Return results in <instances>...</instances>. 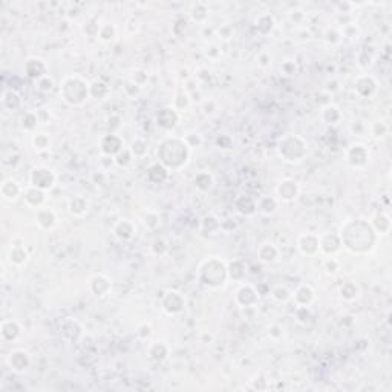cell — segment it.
Listing matches in <instances>:
<instances>
[{
	"label": "cell",
	"instance_id": "obj_1",
	"mask_svg": "<svg viewBox=\"0 0 392 392\" xmlns=\"http://www.w3.org/2000/svg\"><path fill=\"white\" fill-rule=\"evenodd\" d=\"M374 228L363 221H349L340 233L342 244H345V247L354 253H363L366 250H371V247L374 245Z\"/></svg>",
	"mask_w": 392,
	"mask_h": 392
},
{
	"label": "cell",
	"instance_id": "obj_2",
	"mask_svg": "<svg viewBox=\"0 0 392 392\" xmlns=\"http://www.w3.org/2000/svg\"><path fill=\"white\" fill-rule=\"evenodd\" d=\"M190 155V146L184 138H166L158 149L160 163L167 169L183 167Z\"/></svg>",
	"mask_w": 392,
	"mask_h": 392
},
{
	"label": "cell",
	"instance_id": "obj_3",
	"mask_svg": "<svg viewBox=\"0 0 392 392\" xmlns=\"http://www.w3.org/2000/svg\"><path fill=\"white\" fill-rule=\"evenodd\" d=\"M60 94L63 95V100L70 106L83 104L88 97L91 95V86L78 75L66 77L63 80V85L60 88Z\"/></svg>",
	"mask_w": 392,
	"mask_h": 392
},
{
	"label": "cell",
	"instance_id": "obj_4",
	"mask_svg": "<svg viewBox=\"0 0 392 392\" xmlns=\"http://www.w3.org/2000/svg\"><path fill=\"white\" fill-rule=\"evenodd\" d=\"M228 276V270L219 259H208L205 261L199 268V277L204 285L218 288L225 283V279Z\"/></svg>",
	"mask_w": 392,
	"mask_h": 392
},
{
	"label": "cell",
	"instance_id": "obj_5",
	"mask_svg": "<svg viewBox=\"0 0 392 392\" xmlns=\"http://www.w3.org/2000/svg\"><path fill=\"white\" fill-rule=\"evenodd\" d=\"M279 153L287 161H300L306 155V142L297 135H287L279 141Z\"/></svg>",
	"mask_w": 392,
	"mask_h": 392
},
{
	"label": "cell",
	"instance_id": "obj_6",
	"mask_svg": "<svg viewBox=\"0 0 392 392\" xmlns=\"http://www.w3.org/2000/svg\"><path fill=\"white\" fill-rule=\"evenodd\" d=\"M29 181H31V186L37 187V189H42L43 192L45 190H49L54 187L55 184V175L51 169H46V167H37L31 172L29 175Z\"/></svg>",
	"mask_w": 392,
	"mask_h": 392
},
{
	"label": "cell",
	"instance_id": "obj_7",
	"mask_svg": "<svg viewBox=\"0 0 392 392\" xmlns=\"http://www.w3.org/2000/svg\"><path fill=\"white\" fill-rule=\"evenodd\" d=\"M342 241L339 234H331L325 233L322 236H319V250H322L327 255H334L340 250Z\"/></svg>",
	"mask_w": 392,
	"mask_h": 392
},
{
	"label": "cell",
	"instance_id": "obj_8",
	"mask_svg": "<svg viewBox=\"0 0 392 392\" xmlns=\"http://www.w3.org/2000/svg\"><path fill=\"white\" fill-rule=\"evenodd\" d=\"M184 305H186V300L181 296V293H178V291L167 293L164 297V302H163V306L169 314H178L180 311H183Z\"/></svg>",
	"mask_w": 392,
	"mask_h": 392
},
{
	"label": "cell",
	"instance_id": "obj_9",
	"mask_svg": "<svg viewBox=\"0 0 392 392\" xmlns=\"http://www.w3.org/2000/svg\"><path fill=\"white\" fill-rule=\"evenodd\" d=\"M156 123H158V126L161 129H173L178 123V114H176V109L173 108H164L158 112V115H156Z\"/></svg>",
	"mask_w": 392,
	"mask_h": 392
},
{
	"label": "cell",
	"instance_id": "obj_10",
	"mask_svg": "<svg viewBox=\"0 0 392 392\" xmlns=\"http://www.w3.org/2000/svg\"><path fill=\"white\" fill-rule=\"evenodd\" d=\"M0 193H2V198L5 201H16L20 195H23L22 187L19 186V183L16 180H5L2 183V187H0Z\"/></svg>",
	"mask_w": 392,
	"mask_h": 392
},
{
	"label": "cell",
	"instance_id": "obj_11",
	"mask_svg": "<svg viewBox=\"0 0 392 392\" xmlns=\"http://www.w3.org/2000/svg\"><path fill=\"white\" fill-rule=\"evenodd\" d=\"M277 195L283 201H294L299 195V186L293 180H283L277 186Z\"/></svg>",
	"mask_w": 392,
	"mask_h": 392
},
{
	"label": "cell",
	"instance_id": "obj_12",
	"mask_svg": "<svg viewBox=\"0 0 392 392\" xmlns=\"http://www.w3.org/2000/svg\"><path fill=\"white\" fill-rule=\"evenodd\" d=\"M368 160V150L365 146L362 144H355L351 146V149L348 150V163L354 167H360L366 163Z\"/></svg>",
	"mask_w": 392,
	"mask_h": 392
},
{
	"label": "cell",
	"instance_id": "obj_13",
	"mask_svg": "<svg viewBox=\"0 0 392 392\" xmlns=\"http://www.w3.org/2000/svg\"><path fill=\"white\" fill-rule=\"evenodd\" d=\"M121 149H123V141L120 136L114 133H109L101 139V150L108 156H115Z\"/></svg>",
	"mask_w": 392,
	"mask_h": 392
},
{
	"label": "cell",
	"instance_id": "obj_14",
	"mask_svg": "<svg viewBox=\"0 0 392 392\" xmlns=\"http://www.w3.org/2000/svg\"><path fill=\"white\" fill-rule=\"evenodd\" d=\"M236 300L242 306H252L258 302V291L252 285H244L236 293Z\"/></svg>",
	"mask_w": 392,
	"mask_h": 392
},
{
	"label": "cell",
	"instance_id": "obj_15",
	"mask_svg": "<svg viewBox=\"0 0 392 392\" xmlns=\"http://www.w3.org/2000/svg\"><path fill=\"white\" fill-rule=\"evenodd\" d=\"M299 250L303 255H316L319 252V236L316 234H305L299 239Z\"/></svg>",
	"mask_w": 392,
	"mask_h": 392
},
{
	"label": "cell",
	"instance_id": "obj_16",
	"mask_svg": "<svg viewBox=\"0 0 392 392\" xmlns=\"http://www.w3.org/2000/svg\"><path fill=\"white\" fill-rule=\"evenodd\" d=\"M375 88H377L375 80L369 75H362V77L357 78V82H355V91L362 97H371L375 92Z\"/></svg>",
	"mask_w": 392,
	"mask_h": 392
},
{
	"label": "cell",
	"instance_id": "obj_17",
	"mask_svg": "<svg viewBox=\"0 0 392 392\" xmlns=\"http://www.w3.org/2000/svg\"><path fill=\"white\" fill-rule=\"evenodd\" d=\"M23 198H25V201H26V204L29 207H35L37 208L45 201V192L42 189H37V187L29 184V187H26L23 190Z\"/></svg>",
	"mask_w": 392,
	"mask_h": 392
},
{
	"label": "cell",
	"instance_id": "obj_18",
	"mask_svg": "<svg viewBox=\"0 0 392 392\" xmlns=\"http://www.w3.org/2000/svg\"><path fill=\"white\" fill-rule=\"evenodd\" d=\"M20 325L16 320H4L0 327V334L5 342H14L20 336Z\"/></svg>",
	"mask_w": 392,
	"mask_h": 392
},
{
	"label": "cell",
	"instance_id": "obj_19",
	"mask_svg": "<svg viewBox=\"0 0 392 392\" xmlns=\"http://www.w3.org/2000/svg\"><path fill=\"white\" fill-rule=\"evenodd\" d=\"M25 72L29 78H34V80H40L42 77H45L46 72V66L42 60L37 58H31L26 61L25 64Z\"/></svg>",
	"mask_w": 392,
	"mask_h": 392
},
{
	"label": "cell",
	"instance_id": "obj_20",
	"mask_svg": "<svg viewBox=\"0 0 392 392\" xmlns=\"http://www.w3.org/2000/svg\"><path fill=\"white\" fill-rule=\"evenodd\" d=\"M10 366L17 371V372H23L28 366H29V357L25 351H14L10 354Z\"/></svg>",
	"mask_w": 392,
	"mask_h": 392
},
{
	"label": "cell",
	"instance_id": "obj_21",
	"mask_svg": "<svg viewBox=\"0 0 392 392\" xmlns=\"http://www.w3.org/2000/svg\"><path fill=\"white\" fill-rule=\"evenodd\" d=\"M294 300L299 306H309L314 300V291H312L308 285H302L294 293Z\"/></svg>",
	"mask_w": 392,
	"mask_h": 392
},
{
	"label": "cell",
	"instance_id": "obj_22",
	"mask_svg": "<svg viewBox=\"0 0 392 392\" xmlns=\"http://www.w3.org/2000/svg\"><path fill=\"white\" fill-rule=\"evenodd\" d=\"M167 175H169V169L164 167L161 163L153 164V166L149 169V172H147V178H149L152 183H155V184H161L163 181H166V180H167Z\"/></svg>",
	"mask_w": 392,
	"mask_h": 392
},
{
	"label": "cell",
	"instance_id": "obj_23",
	"mask_svg": "<svg viewBox=\"0 0 392 392\" xmlns=\"http://www.w3.org/2000/svg\"><path fill=\"white\" fill-rule=\"evenodd\" d=\"M2 103L7 109L10 111H17L20 106H22V98L20 95L17 94V91L14 89H7L4 92V97H2Z\"/></svg>",
	"mask_w": 392,
	"mask_h": 392
},
{
	"label": "cell",
	"instance_id": "obj_24",
	"mask_svg": "<svg viewBox=\"0 0 392 392\" xmlns=\"http://www.w3.org/2000/svg\"><path fill=\"white\" fill-rule=\"evenodd\" d=\"M114 233L115 236L121 241H127L132 238V234L135 233V228L132 225V222L129 221H120L115 227H114Z\"/></svg>",
	"mask_w": 392,
	"mask_h": 392
},
{
	"label": "cell",
	"instance_id": "obj_25",
	"mask_svg": "<svg viewBox=\"0 0 392 392\" xmlns=\"http://www.w3.org/2000/svg\"><path fill=\"white\" fill-rule=\"evenodd\" d=\"M55 213L49 208H39L37 210V222L42 228H52L55 225Z\"/></svg>",
	"mask_w": 392,
	"mask_h": 392
},
{
	"label": "cell",
	"instance_id": "obj_26",
	"mask_svg": "<svg viewBox=\"0 0 392 392\" xmlns=\"http://www.w3.org/2000/svg\"><path fill=\"white\" fill-rule=\"evenodd\" d=\"M277 253H279V252H277V248H276L273 244H264V245H261L259 250H258V258H259L261 262L271 264V262L276 261Z\"/></svg>",
	"mask_w": 392,
	"mask_h": 392
},
{
	"label": "cell",
	"instance_id": "obj_27",
	"mask_svg": "<svg viewBox=\"0 0 392 392\" xmlns=\"http://www.w3.org/2000/svg\"><path fill=\"white\" fill-rule=\"evenodd\" d=\"M91 288H92V293H94L95 296H104V294L109 291V288H111V282H109L108 277H104V276L100 274V276H95V277L92 279Z\"/></svg>",
	"mask_w": 392,
	"mask_h": 392
},
{
	"label": "cell",
	"instance_id": "obj_28",
	"mask_svg": "<svg viewBox=\"0 0 392 392\" xmlns=\"http://www.w3.org/2000/svg\"><path fill=\"white\" fill-rule=\"evenodd\" d=\"M236 210L241 215H253L258 210V205H256V201L252 199L250 196H242L236 202Z\"/></svg>",
	"mask_w": 392,
	"mask_h": 392
},
{
	"label": "cell",
	"instance_id": "obj_29",
	"mask_svg": "<svg viewBox=\"0 0 392 392\" xmlns=\"http://www.w3.org/2000/svg\"><path fill=\"white\" fill-rule=\"evenodd\" d=\"M88 207H89L88 201H86L85 198H80V196L74 198V199L70 201V204H69V210H70V213L75 215V216H83V215H86V213H88Z\"/></svg>",
	"mask_w": 392,
	"mask_h": 392
},
{
	"label": "cell",
	"instance_id": "obj_30",
	"mask_svg": "<svg viewBox=\"0 0 392 392\" xmlns=\"http://www.w3.org/2000/svg\"><path fill=\"white\" fill-rule=\"evenodd\" d=\"M28 259V253L25 250V245H13L11 247V252H10V261L16 265H22L25 264Z\"/></svg>",
	"mask_w": 392,
	"mask_h": 392
},
{
	"label": "cell",
	"instance_id": "obj_31",
	"mask_svg": "<svg viewBox=\"0 0 392 392\" xmlns=\"http://www.w3.org/2000/svg\"><path fill=\"white\" fill-rule=\"evenodd\" d=\"M149 355L156 362H161L167 357V346H164L163 343H153L149 348Z\"/></svg>",
	"mask_w": 392,
	"mask_h": 392
},
{
	"label": "cell",
	"instance_id": "obj_32",
	"mask_svg": "<svg viewBox=\"0 0 392 392\" xmlns=\"http://www.w3.org/2000/svg\"><path fill=\"white\" fill-rule=\"evenodd\" d=\"M195 184H196V187H198L199 190H204V192H205V190H210L211 186H213V176H211L208 172H201V173L196 175Z\"/></svg>",
	"mask_w": 392,
	"mask_h": 392
},
{
	"label": "cell",
	"instance_id": "obj_33",
	"mask_svg": "<svg viewBox=\"0 0 392 392\" xmlns=\"http://www.w3.org/2000/svg\"><path fill=\"white\" fill-rule=\"evenodd\" d=\"M256 205H258V210H261V211L265 213V215L273 213V211L276 210V207H277L276 199H274V198H270V196H262V198L256 202Z\"/></svg>",
	"mask_w": 392,
	"mask_h": 392
},
{
	"label": "cell",
	"instance_id": "obj_34",
	"mask_svg": "<svg viewBox=\"0 0 392 392\" xmlns=\"http://www.w3.org/2000/svg\"><path fill=\"white\" fill-rule=\"evenodd\" d=\"M132 158H133V153L130 149H121L117 155H115V163L120 166V167H127L130 163H132Z\"/></svg>",
	"mask_w": 392,
	"mask_h": 392
},
{
	"label": "cell",
	"instance_id": "obj_35",
	"mask_svg": "<svg viewBox=\"0 0 392 392\" xmlns=\"http://www.w3.org/2000/svg\"><path fill=\"white\" fill-rule=\"evenodd\" d=\"M227 270H228L230 277L236 279V280H239V279H242L245 276V265L241 261H233Z\"/></svg>",
	"mask_w": 392,
	"mask_h": 392
},
{
	"label": "cell",
	"instance_id": "obj_36",
	"mask_svg": "<svg viewBox=\"0 0 392 392\" xmlns=\"http://www.w3.org/2000/svg\"><path fill=\"white\" fill-rule=\"evenodd\" d=\"M322 117H324V120H325L327 123L334 124V123H337V121L340 120V111H339L336 106H331V104H330V106L324 108Z\"/></svg>",
	"mask_w": 392,
	"mask_h": 392
},
{
	"label": "cell",
	"instance_id": "obj_37",
	"mask_svg": "<svg viewBox=\"0 0 392 392\" xmlns=\"http://www.w3.org/2000/svg\"><path fill=\"white\" fill-rule=\"evenodd\" d=\"M273 17L271 16H268V14H264V16H261L258 20H256V28L262 32V34H267L268 31H271V28H273Z\"/></svg>",
	"mask_w": 392,
	"mask_h": 392
},
{
	"label": "cell",
	"instance_id": "obj_38",
	"mask_svg": "<svg viewBox=\"0 0 392 392\" xmlns=\"http://www.w3.org/2000/svg\"><path fill=\"white\" fill-rule=\"evenodd\" d=\"M98 37L103 40V42H111L114 37H115V28L109 23L106 25H101L98 28Z\"/></svg>",
	"mask_w": 392,
	"mask_h": 392
},
{
	"label": "cell",
	"instance_id": "obj_39",
	"mask_svg": "<svg viewBox=\"0 0 392 392\" xmlns=\"http://www.w3.org/2000/svg\"><path fill=\"white\" fill-rule=\"evenodd\" d=\"M340 293H342V296H343L346 300H352V299H355V297H357V294H359V288H357V285H355V283L349 282V283H345V285L342 287Z\"/></svg>",
	"mask_w": 392,
	"mask_h": 392
},
{
	"label": "cell",
	"instance_id": "obj_40",
	"mask_svg": "<svg viewBox=\"0 0 392 392\" xmlns=\"http://www.w3.org/2000/svg\"><path fill=\"white\" fill-rule=\"evenodd\" d=\"M39 123V118H37V114H32V112H28L22 117V126L23 129L26 130H32Z\"/></svg>",
	"mask_w": 392,
	"mask_h": 392
},
{
	"label": "cell",
	"instance_id": "obj_41",
	"mask_svg": "<svg viewBox=\"0 0 392 392\" xmlns=\"http://www.w3.org/2000/svg\"><path fill=\"white\" fill-rule=\"evenodd\" d=\"M207 8L202 5V4H196L192 10V17L196 20V22H204L207 19Z\"/></svg>",
	"mask_w": 392,
	"mask_h": 392
},
{
	"label": "cell",
	"instance_id": "obj_42",
	"mask_svg": "<svg viewBox=\"0 0 392 392\" xmlns=\"http://www.w3.org/2000/svg\"><path fill=\"white\" fill-rule=\"evenodd\" d=\"M108 94V86L101 82H95L92 86H91V95L95 97V98H103L106 97Z\"/></svg>",
	"mask_w": 392,
	"mask_h": 392
},
{
	"label": "cell",
	"instance_id": "obj_43",
	"mask_svg": "<svg viewBox=\"0 0 392 392\" xmlns=\"http://www.w3.org/2000/svg\"><path fill=\"white\" fill-rule=\"evenodd\" d=\"M32 142H34V147L37 150H45V149L49 147V136L46 133H37L34 136Z\"/></svg>",
	"mask_w": 392,
	"mask_h": 392
},
{
	"label": "cell",
	"instance_id": "obj_44",
	"mask_svg": "<svg viewBox=\"0 0 392 392\" xmlns=\"http://www.w3.org/2000/svg\"><path fill=\"white\" fill-rule=\"evenodd\" d=\"M130 150H132V153H133L135 156H144L146 152H147V144H146L142 139H135Z\"/></svg>",
	"mask_w": 392,
	"mask_h": 392
},
{
	"label": "cell",
	"instance_id": "obj_45",
	"mask_svg": "<svg viewBox=\"0 0 392 392\" xmlns=\"http://www.w3.org/2000/svg\"><path fill=\"white\" fill-rule=\"evenodd\" d=\"M271 296H273L276 300H279V302H285V300L290 299L291 294L288 293V290H285V288H282V287H276V288L271 290Z\"/></svg>",
	"mask_w": 392,
	"mask_h": 392
},
{
	"label": "cell",
	"instance_id": "obj_46",
	"mask_svg": "<svg viewBox=\"0 0 392 392\" xmlns=\"http://www.w3.org/2000/svg\"><path fill=\"white\" fill-rule=\"evenodd\" d=\"M52 80L49 77H42L40 80H39V91H42V92H49L51 89H52Z\"/></svg>",
	"mask_w": 392,
	"mask_h": 392
},
{
	"label": "cell",
	"instance_id": "obj_47",
	"mask_svg": "<svg viewBox=\"0 0 392 392\" xmlns=\"http://www.w3.org/2000/svg\"><path fill=\"white\" fill-rule=\"evenodd\" d=\"M202 225H204V230H208V231H213V230H216V228H219V227H221L219 221H218L216 218H213V216H211V222H208V216H207V218H204Z\"/></svg>",
	"mask_w": 392,
	"mask_h": 392
},
{
	"label": "cell",
	"instance_id": "obj_48",
	"mask_svg": "<svg viewBox=\"0 0 392 392\" xmlns=\"http://www.w3.org/2000/svg\"><path fill=\"white\" fill-rule=\"evenodd\" d=\"M325 270H327L328 273H336V271L339 270V262H337L334 258H330V259L325 262Z\"/></svg>",
	"mask_w": 392,
	"mask_h": 392
},
{
	"label": "cell",
	"instance_id": "obj_49",
	"mask_svg": "<svg viewBox=\"0 0 392 392\" xmlns=\"http://www.w3.org/2000/svg\"><path fill=\"white\" fill-rule=\"evenodd\" d=\"M283 70H285L288 75L294 74V72H296V64H294V61H287V63L283 64Z\"/></svg>",
	"mask_w": 392,
	"mask_h": 392
},
{
	"label": "cell",
	"instance_id": "obj_50",
	"mask_svg": "<svg viewBox=\"0 0 392 392\" xmlns=\"http://www.w3.org/2000/svg\"><path fill=\"white\" fill-rule=\"evenodd\" d=\"M268 64H270V57H268L267 54H262V55H261V66L265 67V66H268Z\"/></svg>",
	"mask_w": 392,
	"mask_h": 392
}]
</instances>
